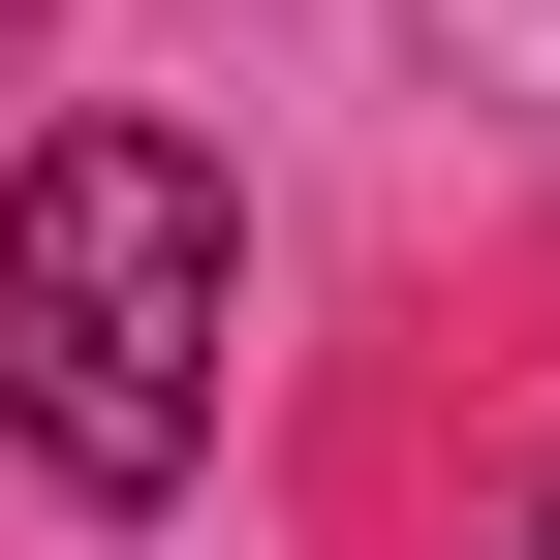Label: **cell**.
I'll return each instance as SVG.
<instances>
[{
    "label": "cell",
    "mask_w": 560,
    "mask_h": 560,
    "mask_svg": "<svg viewBox=\"0 0 560 560\" xmlns=\"http://www.w3.org/2000/svg\"><path fill=\"white\" fill-rule=\"evenodd\" d=\"M219 156L187 125H32V187H0V436L62 467V499H187L219 467Z\"/></svg>",
    "instance_id": "1"
},
{
    "label": "cell",
    "mask_w": 560,
    "mask_h": 560,
    "mask_svg": "<svg viewBox=\"0 0 560 560\" xmlns=\"http://www.w3.org/2000/svg\"><path fill=\"white\" fill-rule=\"evenodd\" d=\"M529 560H560V467H529Z\"/></svg>",
    "instance_id": "2"
}]
</instances>
